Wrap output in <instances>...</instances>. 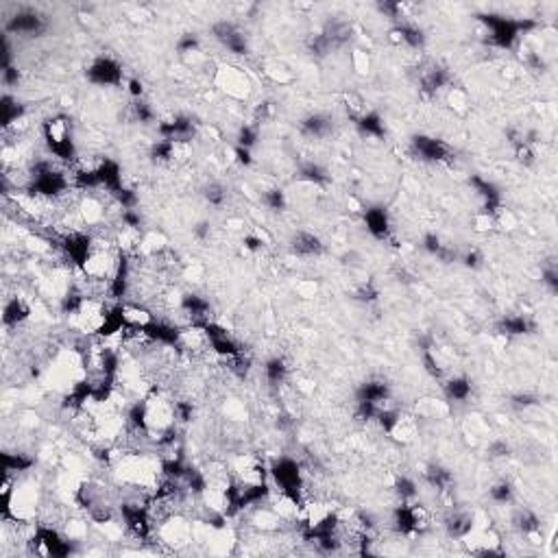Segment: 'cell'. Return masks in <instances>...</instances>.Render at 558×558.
<instances>
[{
    "mask_svg": "<svg viewBox=\"0 0 558 558\" xmlns=\"http://www.w3.org/2000/svg\"><path fill=\"white\" fill-rule=\"evenodd\" d=\"M35 464V460L28 456V454H22V452H5L3 454V471H5V478H11L13 474H24L28 471Z\"/></svg>",
    "mask_w": 558,
    "mask_h": 558,
    "instance_id": "f1b7e54d",
    "label": "cell"
},
{
    "mask_svg": "<svg viewBox=\"0 0 558 558\" xmlns=\"http://www.w3.org/2000/svg\"><path fill=\"white\" fill-rule=\"evenodd\" d=\"M157 133H160L162 140H170L174 144H186V142H190L196 135V127H194L190 116L177 113V116H172V118L160 123L157 125Z\"/></svg>",
    "mask_w": 558,
    "mask_h": 558,
    "instance_id": "30bf717a",
    "label": "cell"
},
{
    "mask_svg": "<svg viewBox=\"0 0 558 558\" xmlns=\"http://www.w3.org/2000/svg\"><path fill=\"white\" fill-rule=\"evenodd\" d=\"M192 233H194V238H196V240L205 242V240L210 238V233H212V225H210V221H201V223H196V225L192 227Z\"/></svg>",
    "mask_w": 558,
    "mask_h": 558,
    "instance_id": "f5cc1de1",
    "label": "cell"
},
{
    "mask_svg": "<svg viewBox=\"0 0 558 558\" xmlns=\"http://www.w3.org/2000/svg\"><path fill=\"white\" fill-rule=\"evenodd\" d=\"M48 31V20L44 13L31 7H20L5 20V35L16 38H40Z\"/></svg>",
    "mask_w": 558,
    "mask_h": 558,
    "instance_id": "5b68a950",
    "label": "cell"
},
{
    "mask_svg": "<svg viewBox=\"0 0 558 558\" xmlns=\"http://www.w3.org/2000/svg\"><path fill=\"white\" fill-rule=\"evenodd\" d=\"M174 419H177V423H190L194 419L192 401H186V399L174 401Z\"/></svg>",
    "mask_w": 558,
    "mask_h": 558,
    "instance_id": "bcb514c9",
    "label": "cell"
},
{
    "mask_svg": "<svg viewBox=\"0 0 558 558\" xmlns=\"http://www.w3.org/2000/svg\"><path fill=\"white\" fill-rule=\"evenodd\" d=\"M445 532L450 539H456V541H462L467 539L469 535L474 532V515L469 510H458V508H452L447 515H445Z\"/></svg>",
    "mask_w": 558,
    "mask_h": 558,
    "instance_id": "ffe728a7",
    "label": "cell"
},
{
    "mask_svg": "<svg viewBox=\"0 0 558 558\" xmlns=\"http://www.w3.org/2000/svg\"><path fill=\"white\" fill-rule=\"evenodd\" d=\"M354 125L362 138H375V140L386 138L384 118H381V113L375 109H369V111L364 109L362 113H358V118H354Z\"/></svg>",
    "mask_w": 558,
    "mask_h": 558,
    "instance_id": "7402d4cb",
    "label": "cell"
},
{
    "mask_svg": "<svg viewBox=\"0 0 558 558\" xmlns=\"http://www.w3.org/2000/svg\"><path fill=\"white\" fill-rule=\"evenodd\" d=\"M513 151H515V157L517 162L523 166V168H530L535 162H537V153L532 149V144H528L525 140H519L513 144Z\"/></svg>",
    "mask_w": 558,
    "mask_h": 558,
    "instance_id": "f35d334b",
    "label": "cell"
},
{
    "mask_svg": "<svg viewBox=\"0 0 558 558\" xmlns=\"http://www.w3.org/2000/svg\"><path fill=\"white\" fill-rule=\"evenodd\" d=\"M199 48H201V40L196 33H184L177 40V52L179 55H190V52H196Z\"/></svg>",
    "mask_w": 558,
    "mask_h": 558,
    "instance_id": "7dc6e473",
    "label": "cell"
},
{
    "mask_svg": "<svg viewBox=\"0 0 558 558\" xmlns=\"http://www.w3.org/2000/svg\"><path fill=\"white\" fill-rule=\"evenodd\" d=\"M260 140V129L257 125H242L238 129V135H236V146H242V149H253Z\"/></svg>",
    "mask_w": 558,
    "mask_h": 558,
    "instance_id": "ab89813d",
    "label": "cell"
},
{
    "mask_svg": "<svg viewBox=\"0 0 558 558\" xmlns=\"http://www.w3.org/2000/svg\"><path fill=\"white\" fill-rule=\"evenodd\" d=\"M486 454H489L491 458H506V456H510V445H508V440H504V438H495V440H491L489 447H486Z\"/></svg>",
    "mask_w": 558,
    "mask_h": 558,
    "instance_id": "681fc988",
    "label": "cell"
},
{
    "mask_svg": "<svg viewBox=\"0 0 558 558\" xmlns=\"http://www.w3.org/2000/svg\"><path fill=\"white\" fill-rule=\"evenodd\" d=\"M489 499L497 506H508L515 502V486L508 480H499L489 489Z\"/></svg>",
    "mask_w": 558,
    "mask_h": 558,
    "instance_id": "d6a6232c",
    "label": "cell"
},
{
    "mask_svg": "<svg viewBox=\"0 0 558 558\" xmlns=\"http://www.w3.org/2000/svg\"><path fill=\"white\" fill-rule=\"evenodd\" d=\"M482 24L489 28V38L486 42L499 50H510L517 46L521 33L517 26V18H508L502 13H484L480 16Z\"/></svg>",
    "mask_w": 558,
    "mask_h": 558,
    "instance_id": "277c9868",
    "label": "cell"
},
{
    "mask_svg": "<svg viewBox=\"0 0 558 558\" xmlns=\"http://www.w3.org/2000/svg\"><path fill=\"white\" fill-rule=\"evenodd\" d=\"M96 247V240L85 231H70L60 240V249L62 253L74 264L77 269H83L85 262L90 260L92 251Z\"/></svg>",
    "mask_w": 558,
    "mask_h": 558,
    "instance_id": "9c48e42d",
    "label": "cell"
},
{
    "mask_svg": "<svg viewBox=\"0 0 558 558\" xmlns=\"http://www.w3.org/2000/svg\"><path fill=\"white\" fill-rule=\"evenodd\" d=\"M297 179L303 184H312V186H325L330 184V172L316 162H306L299 166Z\"/></svg>",
    "mask_w": 558,
    "mask_h": 558,
    "instance_id": "f546056e",
    "label": "cell"
},
{
    "mask_svg": "<svg viewBox=\"0 0 558 558\" xmlns=\"http://www.w3.org/2000/svg\"><path fill=\"white\" fill-rule=\"evenodd\" d=\"M20 79H22V72H20V68L16 64L3 68V85L7 87V90H11V87H18Z\"/></svg>",
    "mask_w": 558,
    "mask_h": 558,
    "instance_id": "816d5d0a",
    "label": "cell"
},
{
    "mask_svg": "<svg viewBox=\"0 0 558 558\" xmlns=\"http://www.w3.org/2000/svg\"><path fill=\"white\" fill-rule=\"evenodd\" d=\"M393 491L399 497V502H417V497H419L417 482L413 478H408V476H397L395 484H393Z\"/></svg>",
    "mask_w": 558,
    "mask_h": 558,
    "instance_id": "836d02e7",
    "label": "cell"
},
{
    "mask_svg": "<svg viewBox=\"0 0 558 558\" xmlns=\"http://www.w3.org/2000/svg\"><path fill=\"white\" fill-rule=\"evenodd\" d=\"M423 480L430 489L438 491V493H450L452 486H454V474L450 471L447 467L438 464V462H432L425 467L423 471Z\"/></svg>",
    "mask_w": 558,
    "mask_h": 558,
    "instance_id": "d4e9b609",
    "label": "cell"
},
{
    "mask_svg": "<svg viewBox=\"0 0 558 558\" xmlns=\"http://www.w3.org/2000/svg\"><path fill=\"white\" fill-rule=\"evenodd\" d=\"M495 330L506 338H519L537 332V323L525 314H504L497 320Z\"/></svg>",
    "mask_w": 558,
    "mask_h": 558,
    "instance_id": "9a60e30c",
    "label": "cell"
},
{
    "mask_svg": "<svg viewBox=\"0 0 558 558\" xmlns=\"http://www.w3.org/2000/svg\"><path fill=\"white\" fill-rule=\"evenodd\" d=\"M458 262H462V267L464 269H471V271H480L484 267V255L482 251L478 249H471V251H467L458 257Z\"/></svg>",
    "mask_w": 558,
    "mask_h": 558,
    "instance_id": "ee69618b",
    "label": "cell"
},
{
    "mask_svg": "<svg viewBox=\"0 0 558 558\" xmlns=\"http://www.w3.org/2000/svg\"><path fill=\"white\" fill-rule=\"evenodd\" d=\"M391 395H393L391 384L386 379H381V377L364 379L362 384L356 389V401H371V403H377V406H386Z\"/></svg>",
    "mask_w": 558,
    "mask_h": 558,
    "instance_id": "2e32d148",
    "label": "cell"
},
{
    "mask_svg": "<svg viewBox=\"0 0 558 558\" xmlns=\"http://www.w3.org/2000/svg\"><path fill=\"white\" fill-rule=\"evenodd\" d=\"M42 135L46 142L48 153L60 162H74L77 160V142L72 135V125L68 116L57 113L42 125Z\"/></svg>",
    "mask_w": 558,
    "mask_h": 558,
    "instance_id": "7a4b0ae2",
    "label": "cell"
},
{
    "mask_svg": "<svg viewBox=\"0 0 558 558\" xmlns=\"http://www.w3.org/2000/svg\"><path fill=\"white\" fill-rule=\"evenodd\" d=\"M85 79L90 81L92 85H101V87H118L125 81V70L123 66L113 60L109 55H99L96 60L87 66L85 70Z\"/></svg>",
    "mask_w": 558,
    "mask_h": 558,
    "instance_id": "52a82bcc",
    "label": "cell"
},
{
    "mask_svg": "<svg viewBox=\"0 0 558 558\" xmlns=\"http://www.w3.org/2000/svg\"><path fill=\"white\" fill-rule=\"evenodd\" d=\"M288 245H290V251L297 257H318L323 251H325V245H323V240L316 236V233L306 231V229L292 233Z\"/></svg>",
    "mask_w": 558,
    "mask_h": 558,
    "instance_id": "e0dca14e",
    "label": "cell"
},
{
    "mask_svg": "<svg viewBox=\"0 0 558 558\" xmlns=\"http://www.w3.org/2000/svg\"><path fill=\"white\" fill-rule=\"evenodd\" d=\"M179 308L182 312L190 318V328H199L203 325V323H208L212 320V306L210 301L196 295V292H186V295L179 299Z\"/></svg>",
    "mask_w": 558,
    "mask_h": 558,
    "instance_id": "4fadbf2b",
    "label": "cell"
},
{
    "mask_svg": "<svg viewBox=\"0 0 558 558\" xmlns=\"http://www.w3.org/2000/svg\"><path fill=\"white\" fill-rule=\"evenodd\" d=\"M354 299L356 301H360V303H375L377 299H379V290H377V286L373 284V281H367V284H362L356 292H354Z\"/></svg>",
    "mask_w": 558,
    "mask_h": 558,
    "instance_id": "b9f144b4",
    "label": "cell"
},
{
    "mask_svg": "<svg viewBox=\"0 0 558 558\" xmlns=\"http://www.w3.org/2000/svg\"><path fill=\"white\" fill-rule=\"evenodd\" d=\"M469 186H471L478 196L482 199L484 208H482V214L493 218L499 210H502V190H499L493 182H489L482 174H474L471 179H469Z\"/></svg>",
    "mask_w": 558,
    "mask_h": 558,
    "instance_id": "7c38bea8",
    "label": "cell"
},
{
    "mask_svg": "<svg viewBox=\"0 0 558 558\" xmlns=\"http://www.w3.org/2000/svg\"><path fill=\"white\" fill-rule=\"evenodd\" d=\"M362 221H364V227L371 236L379 242H389L393 238V225H391V216L386 212V208H381V205H371L362 212Z\"/></svg>",
    "mask_w": 558,
    "mask_h": 558,
    "instance_id": "8fae6325",
    "label": "cell"
},
{
    "mask_svg": "<svg viewBox=\"0 0 558 558\" xmlns=\"http://www.w3.org/2000/svg\"><path fill=\"white\" fill-rule=\"evenodd\" d=\"M513 525H515V530L523 537H535L541 532V519L530 508H519L513 517Z\"/></svg>",
    "mask_w": 558,
    "mask_h": 558,
    "instance_id": "83f0119b",
    "label": "cell"
},
{
    "mask_svg": "<svg viewBox=\"0 0 558 558\" xmlns=\"http://www.w3.org/2000/svg\"><path fill=\"white\" fill-rule=\"evenodd\" d=\"M430 525V513L417 502H401L391 515V528L399 537L423 535Z\"/></svg>",
    "mask_w": 558,
    "mask_h": 558,
    "instance_id": "3957f363",
    "label": "cell"
},
{
    "mask_svg": "<svg viewBox=\"0 0 558 558\" xmlns=\"http://www.w3.org/2000/svg\"><path fill=\"white\" fill-rule=\"evenodd\" d=\"M24 105L11 96L9 92L3 94V101H0V121H3V129L9 131L16 123H20L24 118Z\"/></svg>",
    "mask_w": 558,
    "mask_h": 558,
    "instance_id": "4316f807",
    "label": "cell"
},
{
    "mask_svg": "<svg viewBox=\"0 0 558 558\" xmlns=\"http://www.w3.org/2000/svg\"><path fill=\"white\" fill-rule=\"evenodd\" d=\"M242 245H245V249L251 251V253H257V251L264 249V240H262L260 236H255V233H247V236L242 238Z\"/></svg>",
    "mask_w": 558,
    "mask_h": 558,
    "instance_id": "11a10c76",
    "label": "cell"
},
{
    "mask_svg": "<svg viewBox=\"0 0 558 558\" xmlns=\"http://www.w3.org/2000/svg\"><path fill=\"white\" fill-rule=\"evenodd\" d=\"M28 318H31V306H28L20 297L7 299V303L3 308V325H5V330H18L22 323H26Z\"/></svg>",
    "mask_w": 558,
    "mask_h": 558,
    "instance_id": "603a6c76",
    "label": "cell"
},
{
    "mask_svg": "<svg viewBox=\"0 0 558 558\" xmlns=\"http://www.w3.org/2000/svg\"><path fill=\"white\" fill-rule=\"evenodd\" d=\"M262 203H264V208L275 212V214H281V212H286V208H288V199H286V192H284L281 188L264 190V192H262Z\"/></svg>",
    "mask_w": 558,
    "mask_h": 558,
    "instance_id": "e575fe53",
    "label": "cell"
},
{
    "mask_svg": "<svg viewBox=\"0 0 558 558\" xmlns=\"http://www.w3.org/2000/svg\"><path fill=\"white\" fill-rule=\"evenodd\" d=\"M288 373H290V367L284 358L279 356H273L264 362V377L271 386H281L284 381L288 379Z\"/></svg>",
    "mask_w": 558,
    "mask_h": 558,
    "instance_id": "4dcf8cb0",
    "label": "cell"
},
{
    "mask_svg": "<svg viewBox=\"0 0 558 558\" xmlns=\"http://www.w3.org/2000/svg\"><path fill=\"white\" fill-rule=\"evenodd\" d=\"M299 131H301V135H306L310 140H323L334 131V118L330 113H323V111L308 113L306 118H301V123H299Z\"/></svg>",
    "mask_w": 558,
    "mask_h": 558,
    "instance_id": "ac0fdd59",
    "label": "cell"
},
{
    "mask_svg": "<svg viewBox=\"0 0 558 558\" xmlns=\"http://www.w3.org/2000/svg\"><path fill=\"white\" fill-rule=\"evenodd\" d=\"M539 395H535V393H515L513 397H510V406L515 408V410H528V408H535V406H539Z\"/></svg>",
    "mask_w": 558,
    "mask_h": 558,
    "instance_id": "7bdbcfd3",
    "label": "cell"
},
{
    "mask_svg": "<svg viewBox=\"0 0 558 558\" xmlns=\"http://www.w3.org/2000/svg\"><path fill=\"white\" fill-rule=\"evenodd\" d=\"M443 247H445V242L440 240V236L436 231H428L425 236L421 238V249L428 253V255H434V257H438V253L443 251Z\"/></svg>",
    "mask_w": 558,
    "mask_h": 558,
    "instance_id": "60d3db41",
    "label": "cell"
},
{
    "mask_svg": "<svg viewBox=\"0 0 558 558\" xmlns=\"http://www.w3.org/2000/svg\"><path fill=\"white\" fill-rule=\"evenodd\" d=\"M127 92H129V96H131L133 101L142 99V96H144V83H142L140 79L131 77V79L127 81Z\"/></svg>",
    "mask_w": 558,
    "mask_h": 558,
    "instance_id": "db71d44e",
    "label": "cell"
},
{
    "mask_svg": "<svg viewBox=\"0 0 558 558\" xmlns=\"http://www.w3.org/2000/svg\"><path fill=\"white\" fill-rule=\"evenodd\" d=\"M440 381H443V395L447 401L464 403V401H469V397H471V393H474V384L467 375H452V377L440 379Z\"/></svg>",
    "mask_w": 558,
    "mask_h": 558,
    "instance_id": "cb8c5ba5",
    "label": "cell"
},
{
    "mask_svg": "<svg viewBox=\"0 0 558 558\" xmlns=\"http://www.w3.org/2000/svg\"><path fill=\"white\" fill-rule=\"evenodd\" d=\"M131 111H133V118L140 123V125H151L155 121V109L149 101H144V99H138L133 101L131 105Z\"/></svg>",
    "mask_w": 558,
    "mask_h": 558,
    "instance_id": "74e56055",
    "label": "cell"
},
{
    "mask_svg": "<svg viewBox=\"0 0 558 558\" xmlns=\"http://www.w3.org/2000/svg\"><path fill=\"white\" fill-rule=\"evenodd\" d=\"M541 284L552 292V295L558 292V269L554 267V264H549V267H545L541 271Z\"/></svg>",
    "mask_w": 558,
    "mask_h": 558,
    "instance_id": "c3c4849f",
    "label": "cell"
},
{
    "mask_svg": "<svg viewBox=\"0 0 558 558\" xmlns=\"http://www.w3.org/2000/svg\"><path fill=\"white\" fill-rule=\"evenodd\" d=\"M201 196L205 199V203L212 205V208H223L227 201V188L218 182H210L201 188Z\"/></svg>",
    "mask_w": 558,
    "mask_h": 558,
    "instance_id": "d590c367",
    "label": "cell"
},
{
    "mask_svg": "<svg viewBox=\"0 0 558 558\" xmlns=\"http://www.w3.org/2000/svg\"><path fill=\"white\" fill-rule=\"evenodd\" d=\"M403 5L401 3H391V0H384V3H377V11L381 13V16H386V18H391L393 22H399V20H403Z\"/></svg>",
    "mask_w": 558,
    "mask_h": 558,
    "instance_id": "f6af8a7d",
    "label": "cell"
},
{
    "mask_svg": "<svg viewBox=\"0 0 558 558\" xmlns=\"http://www.w3.org/2000/svg\"><path fill=\"white\" fill-rule=\"evenodd\" d=\"M393 35L410 50H423L425 44H428V35H425L423 28L419 24H415V22H408V20L395 22Z\"/></svg>",
    "mask_w": 558,
    "mask_h": 558,
    "instance_id": "d6986e66",
    "label": "cell"
},
{
    "mask_svg": "<svg viewBox=\"0 0 558 558\" xmlns=\"http://www.w3.org/2000/svg\"><path fill=\"white\" fill-rule=\"evenodd\" d=\"M308 52L314 57V60H325V57H330L334 52V46L320 31V33H316V35H312L308 40Z\"/></svg>",
    "mask_w": 558,
    "mask_h": 558,
    "instance_id": "8d00e7d4",
    "label": "cell"
},
{
    "mask_svg": "<svg viewBox=\"0 0 558 558\" xmlns=\"http://www.w3.org/2000/svg\"><path fill=\"white\" fill-rule=\"evenodd\" d=\"M525 64H528V68H530V70H541V72L545 70V62H543V57L539 52H528Z\"/></svg>",
    "mask_w": 558,
    "mask_h": 558,
    "instance_id": "6f0895ef",
    "label": "cell"
},
{
    "mask_svg": "<svg viewBox=\"0 0 558 558\" xmlns=\"http://www.w3.org/2000/svg\"><path fill=\"white\" fill-rule=\"evenodd\" d=\"M323 35H325V38L332 42L334 50H338V48L347 46L349 40L354 38V26H351L347 20L332 18V20L325 22V26H323Z\"/></svg>",
    "mask_w": 558,
    "mask_h": 558,
    "instance_id": "484cf974",
    "label": "cell"
},
{
    "mask_svg": "<svg viewBox=\"0 0 558 558\" xmlns=\"http://www.w3.org/2000/svg\"><path fill=\"white\" fill-rule=\"evenodd\" d=\"M452 83V72L440 66V64H432L428 68H423L421 77H419V90L423 96H436L440 90Z\"/></svg>",
    "mask_w": 558,
    "mask_h": 558,
    "instance_id": "5bb4252c",
    "label": "cell"
},
{
    "mask_svg": "<svg viewBox=\"0 0 558 558\" xmlns=\"http://www.w3.org/2000/svg\"><path fill=\"white\" fill-rule=\"evenodd\" d=\"M269 478L279 489L281 497H286L288 502H292V506H295V508L303 506L306 478H303L301 464L295 458H290V456L275 458L271 469H269Z\"/></svg>",
    "mask_w": 558,
    "mask_h": 558,
    "instance_id": "6da1fadb",
    "label": "cell"
},
{
    "mask_svg": "<svg viewBox=\"0 0 558 558\" xmlns=\"http://www.w3.org/2000/svg\"><path fill=\"white\" fill-rule=\"evenodd\" d=\"M96 174H99V182H101V188L107 190V194H113L118 192L125 182H123V168L121 164L111 160V157H103L96 166Z\"/></svg>",
    "mask_w": 558,
    "mask_h": 558,
    "instance_id": "44dd1931",
    "label": "cell"
},
{
    "mask_svg": "<svg viewBox=\"0 0 558 558\" xmlns=\"http://www.w3.org/2000/svg\"><path fill=\"white\" fill-rule=\"evenodd\" d=\"M408 149H410V155L423 164H447L454 157L452 146L445 140L425 135V133H417L410 138Z\"/></svg>",
    "mask_w": 558,
    "mask_h": 558,
    "instance_id": "8992f818",
    "label": "cell"
},
{
    "mask_svg": "<svg viewBox=\"0 0 558 558\" xmlns=\"http://www.w3.org/2000/svg\"><path fill=\"white\" fill-rule=\"evenodd\" d=\"M212 38L231 55H247L249 52V38L242 28L231 20H218L212 24Z\"/></svg>",
    "mask_w": 558,
    "mask_h": 558,
    "instance_id": "ba28073f",
    "label": "cell"
},
{
    "mask_svg": "<svg viewBox=\"0 0 558 558\" xmlns=\"http://www.w3.org/2000/svg\"><path fill=\"white\" fill-rule=\"evenodd\" d=\"M233 155H236V162L245 168H249L253 164V155L249 149H242V146H233Z\"/></svg>",
    "mask_w": 558,
    "mask_h": 558,
    "instance_id": "9f6ffc18",
    "label": "cell"
},
{
    "mask_svg": "<svg viewBox=\"0 0 558 558\" xmlns=\"http://www.w3.org/2000/svg\"><path fill=\"white\" fill-rule=\"evenodd\" d=\"M177 149H179V144H174L170 140H157L151 144V149H149V157L157 164H168L174 160V155H177Z\"/></svg>",
    "mask_w": 558,
    "mask_h": 558,
    "instance_id": "1f68e13d",
    "label": "cell"
},
{
    "mask_svg": "<svg viewBox=\"0 0 558 558\" xmlns=\"http://www.w3.org/2000/svg\"><path fill=\"white\" fill-rule=\"evenodd\" d=\"M121 223L127 227V229H140L142 227V216H140V210H121Z\"/></svg>",
    "mask_w": 558,
    "mask_h": 558,
    "instance_id": "f907efd6",
    "label": "cell"
}]
</instances>
